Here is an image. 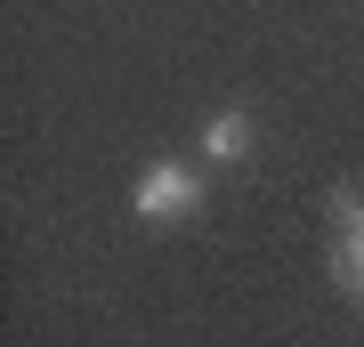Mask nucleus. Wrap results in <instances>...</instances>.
Segmentation results:
<instances>
[{
  "mask_svg": "<svg viewBox=\"0 0 364 347\" xmlns=\"http://www.w3.org/2000/svg\"><path fill=\"white\" fill-rule=\"evenodd\" d=\"M130 210H138V219H154V226L195 219V210H203V170H186V162H154V170L130 186Z\"/></svg>",
  "mask_w": 364,
  "mask_h": 347,
  "instance_id": "1",
  "label": "nucleus"
},
{
  "mask_svg": "<svg viewBox=\"0 0 364 347\" xmlns=\"http://www.w3.org/2000/svg\"><path fill=\"white\" fill-rule=\"evenodd\" d=\"M203 154H210V162H243V154H251V114H235V105L210 114V121H203Z\"/></svg>",
  "mask_w": 364,
  "mask_h": 347,
  "instance_id": "2",
  "label": "nucleus"
},
{
  "mask_svg": "<svg viewBox=\"0 0 364 347\" xmlns=\"http://www.w3.org/2000/svg\"><path fill=\"white\" fill-rule=\"evenodd\" d=\"M332 275H340V291L364 307V226H340V243H332Z\"/></svg>",
  "mask_w": 364,
  "mask_h": 347,
  "instance_id": "3",
  "label": "nucleus"
}]
</instances>
